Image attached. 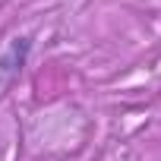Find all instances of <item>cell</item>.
<instances>
[{"instance_id": "cell-1", "label": "cell", "mask_w": 161, "mask_h": 161, "mask_svg": "<svg viewBox=\"0 0 161 161\" xmlns=\"http://www.w3.org/2000/svg\"><path fill=\"white\" fill-rule=\"evenodd\" d=\"M25 54H29V38H16V44L10 47V54L0 60V69H3V73H16V69H22Z\"/></svg>"}]
</instances>
